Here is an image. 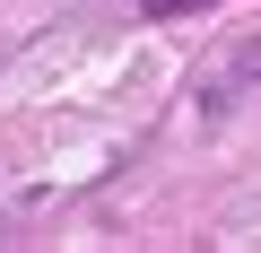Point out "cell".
I'll return each mask as SVG.
<instances>
[{
  "label": "cell",
  "mask_w": 261,
  "mask_h": 253,
  "mask_svg": "<svg viewBox=\"0 0 261 253\" xmlns=\"http://www.w3.org/2000/svg\"><path fill=\"white\" fill-rule=\"evenodd\" d=\"M235 70H244V79L261 87V35H244V53H235Z\"/></svg>",
  "instance_id": "obj_2"
},
{
  "label": "cell",
  "mask_w": 261,
  "mask_h": 253,
  "mask_svg": "<svg viewBox=\"0 0 261 253\" xmlns=\"http://www.w3.org/2000/svg\"><path fill=\"white\" fill-rule=\"evenodd\" d=\"M192 9H209V0H140V18H192Z\"/></svg>",
  "instance_id": "obj_1"
}]
</instances>
